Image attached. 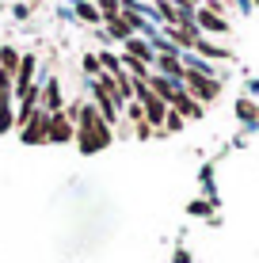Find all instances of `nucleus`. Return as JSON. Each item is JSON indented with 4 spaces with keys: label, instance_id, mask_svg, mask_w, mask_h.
I'll return each mask as SVG.
<instances>
[{
    "label": "nucleus",
    "instance_id": "f257e3e1",
    "mask_svg": "<svg viewBox=\"0 0 259 263\" xmlns=\"http://www.w3.org/2000/svg\"><path fill=\"white\" fill-rule=\"evenodd\" d=\"M76 145H80V153H99L111 145V126L99 119L95 107H80L76 111Z\"/></svg>",
    "mask_w": 259,
    "mask_h": 263
},
{
    "label": "nucleus",
    "instance_id": "f03ea898",
    "mask_svg": "<svg viewBox=\"0 0 259 263\" xmlns=\"http://www.w3.org/2000/svg\"><path fill=\"white\" fill-rule=\"evenodd\" d=\"M183 92L191 96V99H198V103H210V99H217L221 84H217L213 77H202V72H191V69H187V72H183Z\"/></svg>",
    "mask_w": 259,
    "mask_h": 263
},
{
    "label": "nucleus",
    "instance_id": "7ed1b4c3",
    "mask_svg": "<svg viewBox=\"0 0 259 263\" xmlns=\"http://www.w3.org/2000/svg\"><path fill=\"white\" fill-rule=\"evenodd\" d=\"M46 141H53V145H61V141H76V122L69 119L65 111H61V115H50Z\"/></svg>",
    "mask_w": 259,
    "mask_h": 263
},
{
    "label": "nucleus",
    "instance_id": "20e7f679",
    "mask_svg": "<svg viewBox=\"0 0 259 263\" xmlns=\"http://www.w3.org/2000/svg\"><path fill=\"white\" fill-rule=\"evenodd\" d=\"M46 126H50V115L38 107V111L31 115V122L19 126V138H23L27 145H42V141H46Z\"/></svg>",
    "mask_w": 259,
    "mask_h": 263
},
{
    "label": "nucleus",
    "instance_id": "39448f33",
    "mask_svg": "<svg viewBox=\"0 0 259 263\" xmlns=\"http://www.w3.org/2000/svg\"><path fill=\"white\" fill-rule=\"evenodd\" d=\"M38 107H42L46 115H61V111H65V107H61V88H57V80H53V77L42 80V99H38Z\"/></svg>",
    "mask_w": 259,
    "mask_h": 263
},
{
    "label": "nucleus",
    "instance_id": "423d86ee",
    "mask_svg": "<svg viewBox=\"0 0 259 263\" xmlns=\"http://www.w3.org/2000/svg\"><path fill=\"white\" fill-rule=\"evenodd\" d=\"M172 111L183 115V119H202V103H198V99H191L183 88H180V92H175V99H172Z\"/></svg>",
    "mask_w": 259,
    "mask_h": 263
},
{
    "label": "nucleus",
    "instance_id": "0eeeda50",
    "mask_svg": "<svg viewBox=\"0 0 259 263\" xmlns=\"http://www.w3.org/2000/svg\"><path fill=\"white\" fill-rule=\"evenodd\" d=\"M145 84L153 88V92H156L160 99H164L168 107H172V99H175V92H180V88H183V84H175V80H168V77H149Z\"/></svg>",
    "mask_w": 259,
    "mask_h": 263
},
{
    "label": "nucleus",
    "instance_id": "6e6552de",
    "mask_svg": "<svg viewBox=\"0 0 259 263\" xmlns=\"http://www.w3.org/2000/svg\"><path fill=\"white\" fill-rule=\"evenodd\" d=\"M156 65H160V77H168V80H175V84H180L183 80V65H180V58H175V53H160L156 58Z\"/></svg>",
    "mask_w": 259,
    "mask_h": 263
},
{
    "label": "nucleus",
    "instance_id": "1a4fd4ad",
    "mask_svg": "<svg viewBox=\"0 0 259 263\" xmlns=\"http://www.w3.org/2000/svg\"><path fill=\"white\" fill-rule=\"evenodd\" d=\"M126 58L141 61V65H149V61H156V53H153V46H149V42H141V39H130V42H126Z\"/></svg>",
    "mask_w": 259,
    "mask_h": 263
},
{
    "label": "nucleus",
    "instance_id": "9d476101",
    "mask_svg": "<svg viewBox=\"0 0 259 263\" xmlns=\"http://www.w3.org/2000/svg\"><path fill=\"white\" fill-rule=\"evenodd\" d=\"M194 23H198V27H206V31H221V34H225V31H229V23H225V20H221V15H217V12H213V8H202V12H198V15H194Z\"/></svg>",
    "mask_w": 259,
    "mask_h": 263
},
{
    "label": "nucleus",
    "instance_id": "9b49d317",
    "mask_svg": "<svg viewBox=\"0 0 259 263\" xmlns=\"http://www.w3.org/2000/svg\"><path fill=\"white\" fill-rule=\"evenodd\" d=\"M19 50L15 46H0V72H8V77H15V69H19Z\"/></svg>",
    "mask_w": 259,
    "mask_h": 263
},
{
    "label": "nucleus",
    "instance_id": "f8f14e48",
    "mask_svg": "<svg viewBox=\"0 0 259 263\" xmlns=\"http://www.w3.org/2000/svg\"><path fill=\"white\" fill-rule=\"evenodd\" d=\"M107 34H111V39H122V42H130V39H133L130 23L122 20V15H118V20H111V23H107Z\"/></svg>",
    "mask_w": 259,
    "mask_h": 263
},
{
    "label": "nucleus",
    "instance_id": "ddd939ff",
    "mask_svg": "<svg viewBox=\"0 0 259 263\" xmlns=\"http://www.w3.org/2000/svg\"><path fill=\"white\" fill-rule=\"evenodd\" d=\"M194 50H198L202 58H229L221 46H213V42H206V39H198V46H194Z\"/></svg>",
    "mask_w": 259,
    "mask_h": 263
},
{
    "label": "nucleus",
    "instance_id": "4468645a",
    "mask_svg": "<svg viewBox=\"0 0 259 263\" xmlns=\"http://www.w3.org/2000/svg\"><path fill=\"white\" fill-rule=\"evenodd\" d=\"M76 12H80V20H84V23H99V20H103V15H99V8H95V4H84V0H80V8H76Z\"/></svg>",
    "mask_w": 259,
    "mask_h": 263
},
{
    "label": "nucleus",
    "instance_id": "2eb2a0df",
    "mask_svg": "<svg viewBox=\"0 0 259 263\" xmlns=\"http://www.w3.org/2000/svg\"><path fill=\"white\" fill-rule=\"evenodd\" d=\"M183 122H187L183 115H175L172 107H168V119H164V130H168V134H180V130H183Z\"/></svg>",
    "mask_w": 259,
    "mask_h": 263
},
{
    "label": "nucleus",
    "instance_id": "dca6fc26",
    "mask_svg": "<svg viewBox=\"0 0 259 263\" xmlns=\"http://www.w3.org/2000/svg\"><path fill=\"white\" fill-rule=\"evenodd\" d=\"M99 65H103L107 72H111V77H114V72H122V61H118V58H114V53H107V50L99 53Z\"/></svg>",
    "mask_w": 259,
    "mask_h": 263
},
{
    "label": "nucleus",
    "instance_id": "f3484780",
    "mask_svg": "<svg viewBox=\"0 0 259 263\" xmlns=\"http://www.w3.org/2000/svg\"><path fill=\"white\" fill-rule=\"evenodd\" d=\"M122 111H126V115H130V119H133V126H137V122H145V107H141V103H137V99H130V103H126V107H122Z\"/></svg>",
    "mask_w": 259,
    "mask_h": 263
},
{
    "label": "nucleus",
    "instance_id": "a211bd4d",
    "mask_svg": "<svg viewBox=\"0 0 259 263\" xmlns=\"http://www.w3.org/2000/svg\"><path fill=\"white\" fill-rule=\"evenodd\" d=\"M236 115H240V119H244V122H255V103H248V99H240V103H236Z\"/></svg>",
    "mask_w": 259,
    "mask_h": 263
},
{
    "label": "nucleus",
    "instance_id": "6ab92c4d",
    "mask_svg": "<svg viewBox=\"0 0 259 263\" xmlns=\"http://www.w3.org/2000/svg\"><path fill=\"white\" fill-rule=\"evenodd\" d=\"M12 126H15V115L12 111H0V134H8Z\"/></svg>",
    "mask_w": 259,
    "mask_h": 263
},
{
    "label": "nucleus",
    "instance_id": "aec40b11",
    "mask_svg": "<svg viewBox=\"0 0 259 263\" xmlns=\"http://www.w3.org/2000/svg\"><path fill=\"white\" fill-rule=\"evenodd\" d=\"M137 138L149 141V138H153V126H149V122H137Z\"/></svg>",
    "mask_w": 259,
    "mask_h": 263
},
{
    "label": "nucleus",
    "instance_id": "412c9836",
    "mask_svg": "<svg viewBox=\"0 0 259 263\" xmlns=\"http://www.w3.org/2000/svg\"><path fill=\"white\" fill-rule=\"evenodd\" d=\"M84 69H88V72H95V77H99V58H84Z\"/></svg>",
    "mask_w": 259,
    "mask_h": 263
},
{
    "label": "nucleus",
    "instance_id": "4be33fe9",
    "mask_svg": "<svg viewBox=\"0 0 259 263\" xmlns=\"http://www.w3.org/2000/svg\"><path fill=\"white\" fill-rule=\"evenodd\" d=\"M255 4H259V0H255Z\"/></svg>",
    "mask_w": 259,
    "mask_h": 263
}]
</instances>
